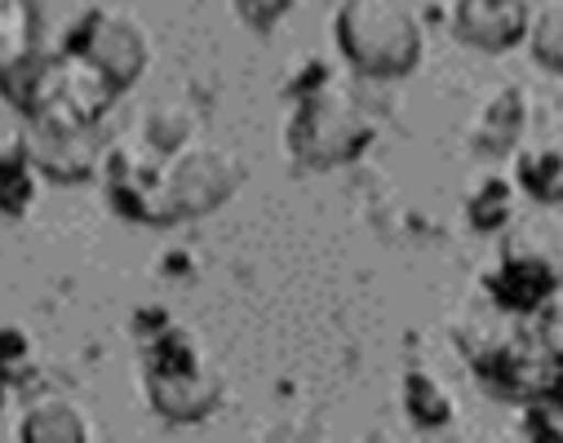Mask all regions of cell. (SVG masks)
<instances>
[{
	"mask_svg": "<svg viewBox=\"0 0 563 443\" xmlns=\"http://www.w3.org/2000/svg\"><path fill=\"white\" fill-rule=\"evenodd\" d=\"M244 182V165L227 146H178L152 152L143 137H124L107 156L111 204L124 218L169 226L187 218H205L227 204Z\"/></svg>",
	"mask_w": 563,
	"mask_h": 443,
	"instance_id": "1",
	"label": "cell"
},
{
	"mask_svg": "<svg viewBox=\"0 0 563 443\" xmlns=\"http://www.w3.org/2000/svg\"><path fill=\"white\" fill-rule=\"evenodd\" d=\"M5 93L19 102L32 129H89L120 98V89L76 49H63L45 63H27Z\"/></svg>",
	"mask_w": 563,
	"mask_h": 443,
	"instance_id": "2",
	"label": "cell"
},
{
	"mask_svg": "<svg viewBox=\"0 0 563 443\" xmlns=\"http://www.w3.org/2000/svg\"><path fill=\"white\" fill-rule=\"evenodd\" d=\"M333 36L342 58L373 80L408 76L421 58V23L412 0H342Z\"/></svg>",
	"mask_w": 563,
	"mask_h": 443,
	"instance_id": "3",
	"label": "cell"
},
{
	"mask_svg": "<svg viewBox=\"0 0 563 443\" xmlns=\"http://www.w3.org/2000/svg\"><path fill=\"white\" fill-rule=\"evenodd\" d=\"M368 142H373V115L338 80H324L316 89H302V98L294 107V120L285 129L289 156L298 165H307V169L351 165Z\"/></svg>",
	"mask_w": 563,
	"mask_h": 443,
	"instance_id": "4",
	"label": "cell"
},
{
	"mask_svg": "<svg viewBox=\"0 0 563 443\" xmlns=\"http://www.w3.org/2000/svg\"><path fill=\"white\" fill-rule=\"evenodd\" d=\"M147 399L169 421H200L222 399V377L187 333H165L147 359Z\"/></svg>",
	"mask_w": 563,
	"mask_h": 443,
	"instance_id": "5",
	"label": "cell"
},
{
	"mask_svg": "<svg viewBox=\"0 0 563 443\" xmlns=\"http://www.w3.org/2000/svg\"><path fill=\"white\" fill-rule=\"evenodd\" d=\"M67 49L85 54L120 93L129 85H137V76H143L147 63H152L147 32L137 27L133 14H120V10H85L80 23L71 27Z\"/></svg>",
	"mask_w": 563,
	"mask_h": 443,
	"instance_id": "6",
	"label": "cell"
},
{
	"mask_svg": "<svg viewBox=\"0 0 563 443\" xmlns=\"http://www.w3.org/2000/svg\"><path fill=\"white\" fill-rule=\"evenodd\" d=\"M475 368L510 399H541L559 381V346H541L537 337L515 333L506 342H493L488 351H475Z\"/></svg>",
	"mask_w": 563,
	"mask_h": 443,
	"instance_id": "7",
	"label": "cell"
},
{
	"mask_svg": "<svg viewBox=\"0 0 563 443\" xmlns=\"http://www.w3.org/2000/svg\"><path fill=\"white\" fill-rule=\"evenodd\" d=\"M32 196H36V169H32L27 115L0 89V213H23Z\"/></svg>",
	"mask_w": 563,
	"mask_h": 443,
	"instance_id": "8",
	"label": "cell"
},
{
	"mask_svg": "<svg viewBox=\"0 0 563 443\" xmlns=\"http://www.w3.org/2000/svg\"><path fill=\"white\" fill-rule=\"evenodd\" d=\"M453 32L471 49L501 54V49L523 41L528 5L523 0H457L453 5Z\"/></svg>",
	"mask_w": 563,
	"mask_h": 443,
	"instance_id": "9",
	"label": "cell"
},
{
	"mask_svg": "<svg viewBox=\"0 0 563 443\" xmlns=\"http://www.w3.org/2000/svg\"><path fill=\"white\" fill-rule=\"evenodd\" d=\"M27 142H32V169H41L54 182H80L102 160L93 124L89 129H32L27 124Z\"/></svg>",
	"mask_w": 563,
	"mask_h": 443,
	"instance_id": "10",
	"label": "cell"
},
{
	"mask_svg": "<svg viewBox=\"0 0 563 443\" xmlns=\"http://www.w3.org/2000/svg\"><path fill=\"white\" fill-rule=\"evenodd\" d=\"M554 284H559L554 262L541 257V253H510L488 275V292L497 298V307H506V311H537L554 292Z\"/></svg>",
	"mask_w": 563,
	"mask_h": 443,
	"instance_id": "11",
	"label": "cell"
},
{
	"mask_svg": "<svg viewBox=\"0 0 563 443\" xmlns=\"http://www.w3.org/2000/svg\"><path fill=\"white\" fill-rule=\"evenodd\" d=\"M523 120H528V98H523L515 85H506V89H497V93L484 102L479 120L471 124V146H475L479 156L497 160V156H506L510 146L519 142Z\"/></svg>",
	"mask_w": 563,
	"mask_h": 443,
	"instance_id": "12",
	"label": "cell"
},
{
	"mask_svg": "<svg viewBox=\"0 0 563 443\" xmlns=\"http://www.w3.org/2000/svg\"><path fill=\"white\" fill-rule=\"evenodd\" d=\"M36 41H41L36 0H0V89L36 58Z\"/></svg>",
	"mask_w": 563,
	"mask_h": 443,
	"instance_id": "13",
	"label": "cell"
},
{
	"mask_svg": "<svg viewBox=\"0 0 563 443\" xmlns=\"http://www.w3.org/2000/svg\"><path fill=\"white\" fill-rule=\"evenodd\" d=\"M19 434L27 443H85L89 439V421H85V412L71 399L49 395V399H41V403L27 408Z\"/></svg>",
	"mask_w": 563,
	"mask_h": 443,
	"instance_id": "14",
	"label": "cell"
},
{
	"mask_svg": "<svg viewBox=\"0 0 563 443\" xmlns=\"http://www.w3.org/2000/svg\"><path fill=\"white\" fill-rule=\"evenodd\" d=\"M191 129H196V115L178 102H161L143 115V129H137V137H143L152 152H178V146L191 142Z\"/></svg>",
	"mask_w": 563,
	"mask_h": 443,
	"instance_id": "15",
	"label": "cell"
},
{
	"mask_svg": "<svg viewBox=\"0 0 563 443\" xmlns=\"http://www.w3.org/2000/svg\"><path fill=\"white\" fill-rule=\"evenodd\" d=\"M519 187H528V196L545 200V204H559L563 196V160H559V146H532V152L519 156V169H515Z\"/></svg>",
	"mask_w": 563,
	"mask_h": 443,
	"instance_id": "16",
	"label": "cell"
},
{
	"mask_svg": "<svg viewBox=\"0 0 563 443\" xmlns=\"http://www.w3.org/2000/svg\"><path fill=\"white\" fill-rule=\"evenodd\" d=\"M404 403H408V412L421 421V425H440V421H449V395H444V386L435 381V377H427V373H408V381H404Z\"/></svg>",
	"mask_w": 563,
	"mask_h": 443,
	"instance_id": "17",
	"label": "cell"
},
{
	"mask_svg": "<svg viewBox=\"0 0 563 443\" xmlns=\"http://www.w3.org/2000/svg\"><path fill=\"white\" fill-rule=\"evenodd\" d=\"M466 213H471V222H475L479 231H497V226L510 218V182H506V178H484L479 191L471 196Z\"/></svg>",
	"mask_w": 563,
	"mask_h": 443,
	"instance_id": "18",
	"label": "cell"
},
{
	"mask_svg": "<svg viewBox=\"0 0 563 443\" xmlns=\"http://www.w3.org/2000/svg\"><path fill=\"white\" fill-rule=\"evenodd\" d=\"M523 36L532 41V58H537L541 67H550V71L563 67V14H559V5H550Z\"/></svg>",
	"mask_w": 563,
	"mask_h": 443,
	"instance_id": "19",
	"label": "cell"
},
{
	"mask_svg": "<svg viewBox=\"0 0 563 443\" xmlns=\"http://www.w3.org/2000/svg\"><path fill=\"white\" fill-rule=\"evenodd\" d=\"M294 5H298V0H231L235 19H240L249 32H271V27H279V19H285Z\"/></svg>",
	"mask_w": 563,
	"mask_h": 443,
	"instance_id": "20",
	"label": "cell"
},
{
	"mask_svg": "<svg viewBox=\"0 0 563 443\" xmlns=\"http://www.w3.org/2000/svg\"><path fill=\"white\" fill-rule=\"evenodd\" d=\"M27 368V337L19 329H0V377H5V386H14Z\"/></svg>",
	"mask_w": 563,
	"mask_h": 443,
	"instance_id": "21",
	"label": "cell"
},
{
	"mask_svg": "<svg viewBox=\"0 0 563 443\" xmlns=\"http://www.w3.org/2000/svg\"><path fill=\"white\" fill-rule=\"evenodd\" d=\"M5 390H10V386H5V377H0V403H5Z\"/></svg>",
	"mask_w": 563,
	"mask_h": 443,
	"instance_id": "22",
	"label": "cell"
}]
</instances>
